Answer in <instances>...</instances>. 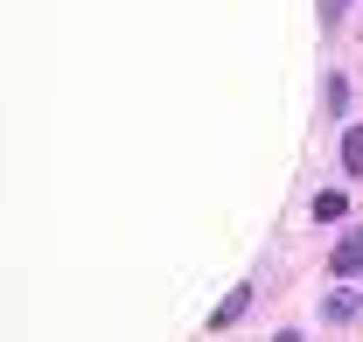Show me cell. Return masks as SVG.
I'll use <instances>...</instances> for the list:
<instances>
[{
  "label": "cell",
  "instance_id": "cell-1",
  "mask_svg": "<svg viewBox=\"0 0 363 342\" xmlns=\"http://www.w3.org/2000/svg\"><path fill=\"white\" fill-rule=\"evenodd\" d=\"M335 272H342V280H350V272H363V224L335 245Z\"/></svg>",
  "mask_w": 363,
  "mask_h": 342
},
{
  "label": "cell",
  "instance_id": "cell-2",
  "mask_svg": "<svg viewBox=\"0 0 363 342\" xmlns=\"http://www.w3.org/2000/svg\"><path fill=\"white\" fill-rule=\"evenodd\" d=\"M245 307H252V287H238V294H224V300H217V314H210V329H230V321H238Z\"/></svg>",
  "mask_w": 363,
  "mask_h": 342
},
{
  "label": "cell",
  "instance_id": "cell-3",
  "mask_svg": "<svg viewBox=\"0 0 363 342\" xmlns=\"http://www.w3.org/2000/svg\"><path fill=\"white\" fill-rule=\"evenodd\" d=\"M321 314H328V321H357V314H363V300L342 287V294H328V300H321Z\"/></svg>",
  "mask_w": 363,
  "mask_h": 342
},
{
  "label": "cell",
  "instance_id": "cell-4",
  "mask_svg": "<svg viewBox=\"0 0 363 342\" xmlns=\"http://www.w3.org/2000/svg\"><path fill=\"white\" fill-rule=\"evenodd\" d=\"M342 168H350V175H363V126H350V133H342Z\"/></svg>",
  "mask_w": 363,
  "mask_h": 342
},
{
  "label": "cell",
  "instance_id": "cell-5",
  "mask_svg": "<svg viewBox=\"0 0 363 342\" xmlns=\"http://www.w3.org/2000/svg\"><path fill=\"white\" fill-rule=\"evenodd\" d=\"M321 98H328V112H350V77H328Z\"/></svg>",
  "mask_w": 363,
  "mask_h": 342
},
{
  "label": "cell",
  "instance_id": "cell-6",
  "mask_svg": "<svg viewBox=\"0 0 363 342\" xmlns=\"http://www.w3.org/2000/svg\"><path fill=\"white\" fill-rule=\"evenodd\" d=\"M350 210V196H342V189H328V196H315V216H342Z\"/></svg>",
  "mask_w": 363,
  "mask_h": 342
},
{
  "label": "cell",
  "instance_id": "cell-7",
  "mask_svg": "<svg viewBox=\"0 0 363 342\" xmlns=\"http://www.w3.org/2000/svg\"><path fill=\"white\" fill-rule=\"evenodd\" d=\"M342 7H350V0H321V28H335V21H342Z\"/></svg>",
  "mask_w": 363,
  "mask_h": 342
}]
</instances>
